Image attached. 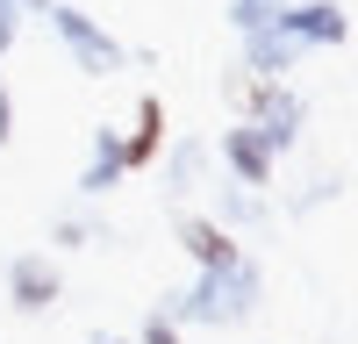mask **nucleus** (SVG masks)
<instances>
[{"instance_id": "4", "label": "nucleus", "mask_w": 358, "mask_h": 344, "mask_svg": "<svg viewBox=\"0 0 358 344\" xmlns=\"http://www.w3.org/2000/svg\"><path fill=\"white\" fill-rule=\"evenodd\" d=\"M172 244L194 258V273H229L236 258H244V237H229V229L215 215H201V208H179L172 215Z\"/></svg>"}, {"instance_id": "15", "label": "nucleus", "mask_w": 358, "mask_h": 344, "mask_svg": "<svg viewBox=\"0 0 358 344\" xmlns=\"http://www.w3.org/2000/svg\"><path fill=\"white\" fill-rule=\"evenodd\" d=\"M337 194H344V172H315V180L287 201V215H308V208H322V201H337Z\"/></svg>"}, {"instance_id": "13", "label": "nucleus", "mask_w": 358, "mask_h": 344, "mask_svg": "<svg viewBox=\"0 0 358 344\" xmlns=\"http://www.w3.org/2000/svg\"><path fill=\"white\" fill-rule=\"evenodd\" d=\"M94 244H115V229L94 222L86 208H72V215H57V222H50V258H57V251H94Z\"/></svg>"}, {"instance_id": "12", "label": "nucleus", "mask_w": 358, "mask_h": 344, "mask_svg": "<svg viewBox=\"0 0 358 344\" xmlns=\"http://www.w3.org/2000/svg\"><path fill=\"white\" fill-rule=\"evenodd\" d=\"M208 215H215L229 237H244V229H265V222H273V201L251 194V187H236V180H222V187H215V208H208Z\"/></svg>"}, {"instance_id": "18", "label": "nucleus", "mask_w": 358, "mask_h": 344, "mask_svg": "<svg viewBox=\"0 0 358 344\" xmlns=\"http://www.w3.org/2000/svg\"><path fill=\"white\" fill-rule=\"evenodd\" d=\"M15 143V101H8V86H0V151Z\"/></svg>"}, {"instance_id": "7", "label": "nucleus", "mask_w": 358, "mask_h": 344, "mask_svg": "<svg viewBox=\"0 0 358 344\" xmlns=\"http://www.w3.org/2000/svg\"><path fill=\"white\" fill-rule=\"evenodd\" d=\"M208 151H215V158H222V172H229L236 187H251V194H265V187H273V172H280V158L258 143V129H251V122H229L215 143H208Z\"/></svg>"}, {"instance_id": "8", "label": "nucleus", "mask_w": 358, "mask_h": 344, "mask_svg": "<svg viewBox=\"0 0 358 344\" xmlns=\"http://www.w3.org/2000/svg\"><path fill=\"white\" fill-rule=\"evenodd\" d=\"M158 151H165V101L136 94V122L122 129V172H151Z\"/></svg>"}, {"instance_id": "11", "label": "nucleus", "mask_w": 358, "mask_h": 344, "mask_svg": "<svg viewBox=\"0 0 358 344\" xmlns=\"http://www.w3.org/2000/svg\"><path fill=\"white\" fill-rule=\"evenodd\" d=\"M301 57H308V50L294 43L280 22H265L258 36H244V72H258V79H287L294 65H301Z\"/></svg>"}, {"instance_id": "19", "label": "nucleus", "mask_w": 358, "mask_h": 344, "mask_svg": "<svg viewBox=\"0 0 358 344\" xmlns=\"http://www.w3.org/2000/svg\"><path fill=\"white\" fill-rule=\"evenodd\" d=\"M86 344H129L122 330H94V337H86Z\"/></svg>"}, {"instance_id": "6", "label": "nucleus", "mask_w": 358, "mask_h": 344, "mask_svg": "<svg viewBox=\"0 0 358 344\" xmlns=\"http://www.w3.org/2000/svg\"><path fill=\"white\" fill-rule=\"evenodd\" d=\"M273 22H280L301 50H344V43H351V15L337 8V0H287Z\"/></svg>"}, {"instance_id": "2", "label": "nucleus", "mask_w": 358, "mask_h": 344, "mask_svg": "<svg viewBox=\"0 0 358 344\" xmlns=\"http://www.w3.org/2000/svg\"><path fill=\"white\" fill-rule=\"evenodd\" d=\"M43 22H50V36L65 43V57H72L86 79H115V72H129V65H136V50L115 36L108 22H94L86 8H72V0H50V15H43Z\"/></svg>"}, {"instance_id": "1", "label": "nucleus", "mask_w": 358, "mask_h": 344, "mask_svg": "<svg viewBox=\"0 0 358 344\" xmlns=\"http://www.w3.org/2000/svg\"><path fill=\"white\" fill-rule=\"evenodd\" d=\"M265 308V266L244 251L229 273H194L187 287H165L158 315L179 330H244L251 315Z\"/></svg>"}, {"instance_id": "10", "label": "nucleus", "mask_w": 358, "mask_h": 344, "mask_svg": "<svg viewBox=\"0 0 358 344\" xmlns=\"http://www.w3.org/2000/svg\"><path fill=\"white\" fill-rule=\"evenodd\" d=\"M129 172H122V129L115 122H101L94 129V151H86V172H79V201H101V194H115Z\"/></svg>"}, {"instance_id": "17", "label": "nucleus", "mask_w": 358, "mask_h": 344, "mask_svg": "<svg viewBox=\"0 0 358 344\" xmlns=\"http://www.w3.org/2000/svg\"><path fill=\"white\" fill-rule=\"evenodd\" d=\"M15 36H22V8H15V0H0V57L15 50Z\"/></svg>"}, {"instance_id": "9", "label": "nucleus", "mask_w": 358, "mask_h": 344, "mask_svg": "<svg viewBox=\"0 0 358 344\" xmlns=\"http://www.w3.org/2000/svg\"><path fill=\"white\" fill-rule=\"evenodd\" d=\"M215 165V151H208V136H172L158 151V172H165V201H187L201 187V172Z\"/></svg>"}, {"instance_id": "3", "label": "nucleus", "mask_w": 358, "mask_h": 344, "mask_svg": "<svg viewBox=\"0 0 358 344\" xmlns=\"http://www.w3.org/2000/svg\"><path fill=\"white\" fill-rule=\"evenodd\" d=\"M57 301H65V266H57L50 251H15L8 258V308L15 315H50Z\"/></svg>"}, {"instance_id": "20", "label": "nucleus", "mask_w": 358, "mask_h": 344, "mask_svg": "<svg viewBox=\"0 0 358 344\" xmlns=\"http://www.w3.org/2000/svg\"><path fill=\"white\" fill-rule=\"evenodd\" d=\"M15 8H22V15H50V0H15Z\"/></svg>"}, {"instance_id": "5", "label": "nucleus", "mask_w": 358, "mask_h": 344, "mask_svg": "<svg viewBox=\"0 0 358 344\" xmlns=\"http://www.w3.org/2000/svg\"><path fill=\"white\" fill-rule=\"evenodd\" d=\"M244 122L258 129V143H265V151H273V158H287L294 143H301V122H308V101L294 94L287 79H273V86H265V94H258V108L244 115Z\"/></svg>"}, {"instance_id": "14", "label": "nucleus", "mask_w": 358, "mask_h": 344, "mask_svg": "<svg viewBox=\"0 0 358 344\" xmlns=\"http://www.w3.org/2000/svg\"><path fill=\"white\" fill-rule=\"evenodd\" d=\"M280 8H287V0H229V8H222V22L236 29V43H244V36H258V29L273 22Z\"/></svg>"}, {"instance_id": "16", "label": "nucleus", "mask_w": 358, "mask_h": 344, "mask_svg": "<svg viewBox=\"0 0 358 344\" xmlns=\"http://www.w3.org/2000/svg\"><path fill=\"white\" fill-rule=\"evenodd\" d=\"M129 344H187V337H179V323H165V315L151 308V315H143V330H136Z\"/></svg>"}]
</instances>
